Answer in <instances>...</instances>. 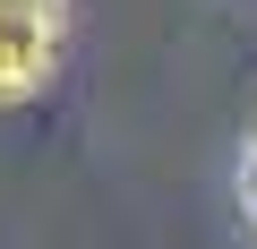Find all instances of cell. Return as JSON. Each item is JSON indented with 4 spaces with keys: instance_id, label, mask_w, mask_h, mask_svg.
<instances>
[{
    "instance_id": "1",
    "label": "cell",
    "mask_w": 257,
    "mask_h": 249,
    "mask_svg": "<svg viewBox=\"0 0 257 249\" xmlns=\"http://www.w3.org/2000/svg\"><path fill=\"white\" fill-rule=\"evenodd\" d=\"M60 26H69V0H0V112H18L52 86Z\"/></svg>"
},
{
    "instance_id": "2",
    "label": "cell",
    "mask_w": 257,
    "mask_h": 249,
    "mask_svg": "<svg viewBox=\"0 0 257 249\" xmlns=\"http://www.w3.org/2000/svg\"><path fill=\"white\" fill-rule=\"evenodd\" d=\"M240 206H248V223H257V129H248V155H240Z\"/></svg>"
}]
</instances>
